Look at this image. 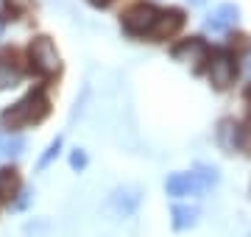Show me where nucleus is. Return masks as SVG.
<instances>
[{
  "label": "nucleus",
  "mask_w": 251,
  "mask_h": 237,
  "mask_svg": "<svg viewBox=\"0 0 251 237\" xmlns=\"http://www.w3.org/2000/svg\"><path fill=\"white\" fill-rule=\"evenodd\" d=\"M50 112V103H48L45 92H28L25 98H20L14 106L0 112V128L6 131H17V128H25L31 123H39Z\"/></svg>",
  "instance_id": "obj_1"
},
{
  "label": "nucleus",
  "mask_w": 251,
  "mask_h": 237,
  "mask_svg": "<svg viewBox=\"0 0 251 237\" xmlns=\"http://www.w3.org/2000/svg\"><path fill=\"white\" fill-rule=\"evenodd\" d=\"M28 62H31V70H36L39 75H56L62 70V56L56 50L53 39L39 34L28 42Z\"/></svg>",
  "instance_id": "obj_2"
},
{
  "label": "nucleus",
  "mask_w": 251,
  "mask_h": 237,
  "mask_svg": "<svg viewBox=\"0 0 251 237\" xmlns=\"http://www.w3.org/2000/svg\"><path fill=\"white\" fill-rule=\"evenodd\" d=\"M156 17H159V9L156 6H151V3H134L131 9L123 11L120 25L131 37H151V28L156 23Z\"/></svg>",
  "instance_id": "obj_3"
},
{
  "label": "nucleus",
  "mask_w": 251,
  "mask_h": 237,
  "mask_svg": "<svg viewBox=\"0 0 251 237\" xmlns=\"http://www.w3.org/2000/svg\"><path fill=\"white\" fill-rule=\"evenodd\" d=\"M206 75H209V84L215 90H226L234 84V75H237V59H234L229 50H215L206 59Z\"/></svg>",
  "instance_id": "obj_4"
},
{
  "label": "nucleus",
  "mask_w": 251,
  "mask_h": 237,
  "mask_svg": "<svg viewBox=\"0 0 251 237\" xmlns=\"http://www.w3.org/2000/svg\"><path fill=\"white\" fill-rule=\"evenodd\" d=\"M143 204V190L137 184H123V187H115L109 192V201H106V210L115 215V218H128L134 215Z\"/></svg>",
  "instance_id": "obj_5"
},
{
  "label": "nucleus",
  "mask_w": 251,
  "mask_h": 237,
  "mask_svg": "<svg viewBox=\"0 0 251 237\" xmlns=\"http://www.w3.org/2000/svg\"><path fill=\"white\" fill-rule=\"evenodd\" d=\"M240 20V6L237 3H218L215 9L209 11V17L204 20V28L212 34H226L232 31Z\"/></svg>",
  "instance_id": "obj_6"
},
{
  "label": "nucleus",
  "mask_w": 251,
  "mask_h": 237,
  "mask_svg": "<svg viewBox=\"0 0 251 237\" xmlns=\"http://www.w3.org/2000/svg\"><path fill=\"white\" fill-rule=\"evenodd\" d=\"M218 145L224 148L226 154H237L249 148V137H246V128L234 120H221L218 123Z\"/></svg>",
  "instance_id": "obj_7"
},
{
  "label": "nucleus",
  "mask_w": 251,
  "mask_h": 237,
  "mask_svg": "<svg viewBox=\"0 0 251 237\" xmlns=\"http://www.w3.org/2000/svg\"><path fill=\"white\" fill-rule=\"evenodd\" d=\"M181 25H184V11L181 9H165V11H159V17H156V23H153V28H151V39L153 42H165V39H171Z\"/></svg>",
  "instance_id": "obj_8"
},
{
  "label": "nucleus",
  "mask_w": 251,
  "mask_h": 237,
  "mask_svg": "<svg viewBox=\"0 0 251 237\" xmlns=\"http://www.w3.org/2000/svg\"><path fill=\"white\" fill-rule=\"evenodd\" d=\"M173 59L187 62V64H193V67H201V64L209 59V47H206V42L201 37H190V39H184V42H179V45L173 47Z\"/></svg>",
  "instance_id": "obj_9"
},
{
  "label": "nucleus",
  "mask_w": 251,
  "mask_h": 237,
  "mask_svg": "<svg viewBox=\"0 0 251 237\" xmlns=\"http://www.w3.org/2000/svg\"><path fill=\"white\" fill-rule=\"evenodd\" d=\"M165 190H168V195H173V198H184V195H198L201 187H198L196 173H193V170H190V173H181V170H179V173L168 176Z\"/></svg>",
  "instance_id": "obj_10"
},
{
  "label": "nucleus",
  "mask_w": 251,
  "mask_h": 237,
  "mask_svg": "<svg viewBox=\"0 0 251 237\" xmlns=\"http://www.w3.org/2000/svg\"><path fill=\"white\" fill-rule=\"evenodd\" d=\"M20 78H23V67L14 62V53L11 50H0V92L17 87Z\"/></svg>",
  "instance_id": "obj_11"
},
{
  "label": "nucleus",
  "mask_w": 251,
  "mask_h": 237,
  "mask_svg": "<svg viewBox=\"0 0 251 237\" xmlns=\"http://www.w3.org/2000/svg\"><path fill=\"white\" fill-rule=\"evenodd\" d=\"M25 137L23 134H17V131H0V156L3 159H20V156L25 154Z\"/></svg>",
  "instance_id": "obj_12"
},
{
  "label": "nucleus",
  "mask_w": 251,
  "mask_h": 237,
  "mask_svg": "<svg viewBox=\"0 0 251 237\" xmlns=\"http://www.w3.org/2000/svg\"><path fill=\"white\" fill-rule=\"evenodd\" d=\"M171 215H173V229L176 232H187V229H193L198 223L201 210H198L196 204H176L171 210Z\"/></svg>",
  "instance_id": "obj_13"
},
{
  "label": "nucleus",
  "mask_w": 251,
  "mask_h": 237,
  "mask_svg": "<svg viewBox=\"0 0 251 237\" xmlns=\"http://www.w3.org/2000/svg\"><path fill=\"white\" fill-rule=\"evenodd\" d=\"M193 173H196V182H198V187H201V192L212 190V187L221 182V173H218L215 165H196Z\"/></svg>",
  "instance_id": "obj_14"
},
{
  "label": "nucleus",
  "mask_w": 251,
  "mask_h": 237,
  "mask_svg": "<svg viewBox=\"0 0 251 237\" xmlns=\"http://www.w3.org/2000/svg\"><path fill=\"white\" fill-rule=\"evenodd\" d=\"M59 154H62V137H56L53 142H50V145L45 148V154L39 156L36 167H39V170H45V167H48L50 162H53V159H59Z\"/></svg>",
  "instance_id": "obj_15"
},
{
  "label": "nucleus",
  "mask_w": 251,
  "mask_h": 237,
  "mask_svg": "<svg viewBox=\"0 0 251 237\" xmlns=\"http://www.w3.org/2000/svg\"><path fill=\"white\" fill-rule=\"evenodd\" d=\"M14 187H17V176H14V170H0V198H9Z\"/></svg>",
  "instance_id": "obj_16"
},
{
  "label": "nucleus",
  "mask_w": 251,
  "mask_h": 237,
  "mask_svg": "<svg viewBox=\"0 0 251 237\" xmlns=\"http://www.w3.org/2000/svg\"><path fill=\"white\" fill-rule=\"evenodd\" d=\"M87 165H90V156H87V151H84V148H75V151L70 154V167H73V170H84Z\"/></svg>",
  "instance_id": "obj_17"
},
{
  "label": "nucleus",
  "mask_w": 251,
  "mask_h": 237,
  "mask_svg": "<svg viewBox=\"0 0 251 237\" xmlns=\"http://www.w3.org/2000/svg\"><path fill=\"white\" fill-rule=\"evenodd\" d=\"M31 6H34V0H6V9L11 14H25Z\"/></svg>",
  "instance_id": "obj_18"
},
{
  "label": "nucleus",
  "mask_w": 251,
  "mask_h": 237,
  "mask_svg": "<svg viewBox=\"0 0 251 237\" xmlns=\"http://www.w3.org/2000/svg\"><path fill=\"white\" fill-rule=\"evenodd\" d=\"M87 3H90V6H95V9H106L112 0H87Z\"/></svg>",
  "instance_id": "obj_19"
},
{
  "label": "nucleus",
  "mask_w": 251,
  "mask_h": 237,
  "mask_svg": "<svg viewBox=\"0 0 251 237\" xmlns=\"http://www.w3.org/2000/svg\"><path fill=\"white\" fill-rule=\"evenodd\" d=\"M187 3H190V6H204L206 0H187Z\"/></svg>",
  "instance_id": "obj_20"
},
{
  "label": "nucleus",
  "mask_w": 251,
  "mask_h": 237,
  "mask_svg": "<svg viewBox=\"0 0 251 237\" xmlns=\"http://www.w3.org/2000/svg\"><path fill=\"white\" fill-rule=\"evenodd\" d=\"M246 98L251 100V84H249V87H246Z\"/></svg>",
  "instance_id": "obj_21"
},
{
  "label": "nucleus",
  "mask_w": 251,
  "mask_h": 237,
  "mask_svg": "<svg viewBox=\"0 0 251 237\" xmlns=\"http://www.w3.org/2000/svg\"><path fill=\"white\" fill-rule=\"evenodd\" d=\"M0 34H3V23H0Z\"/></svg>",
  "instance_id": "obj_22"
},
{
  "label": "nucleus",
  "mask_w": 251,
  "mask_h": 237,
  "mask_svg": "<svg viewBox=\"0 0 251 237\" xmlns=\"http://www.w3.org/2000/svg\"><path fill=\"white\" fill-rule=\"evenodd\" d=\"M249 237H251V235H249Z\"/></svg>",
  "instance_id": "obj_23"
}]
</instances>
